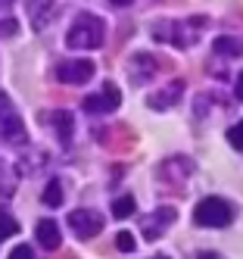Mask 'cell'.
Instances as JSON below:
<instances>
[{
    "mask_svg": "<svg viewBox=\"0 0 243 259\" xmlns=\"http://www.w3.org/2000/svg\"><path fill=\"white\" fill-rule=\"evenodd\" d=\"M103 34H106V28L97 16H78L66 34V44L72 50H97V47H103Z\"/></svg>",
    "mask_w": 243,
    "mask_h": 259,
    "instance_id": "obj_1",
    "label": "cell"
},
{
    "mask_svg": "<svg viewBox=\"0 0 243 259\" xmlns=\"http://www.w3.org/2000/svg\"><path fill=\"white\" fill-rule=\"evenodd\" d=\"M231 219H234V209L221 197H206L193 209V222L200 228H224V225H231Z\"/></svg>",
    "mask_w": 243,
    "mask_h": 259,
    "instance_id": "obj_2",
    "label": "cell"
},
{
    "mask_svg": "<svg viewBox=\"0 0 243 259\" xmlns=\"http://www.w3.org/2000/svg\"><path fill=\"white\" fill-rule=\"evenodd\" d=\"M93 66L90 60H69V63H60L56 66V78L66 81V84H84L93 78Z\"/></svg>",
    "mask_w": 243,
    "mask_h": 259,
    "instance_id": "obj_3",
    "label": "cell"
},
{
    "mask_svg": "<svg viewBox=\"0 0 243 259\" xmlns=\"http://www.w3.org/2000/svg\"><path fill=\"white\" fill-rule=\"evenodd\" d=\"M69 225L78 237H97L103 231V215L93 212V209H75L69 215Z\"/></svg>",
    "mask_w": 243,
    "mask_h": 259,
    "instance_id": "obj_4",
    "label": "cell"
},
{
    "mask_svg": "<svg viewBox=\"0 0 243 259\" xmlns=\"http://www.w3.org/2000/svg\"><path fill=\"white\" fill-rule=\"evenodd\" d=\"M119 103H122L119 88L112 84V81H106L100 94H90V97H84V103H81V106L87 109V113H112V109H116Z\"/></svg>",
    "mask_w": 243,
    "mask_h": 259,
    "instance_id": "obj_5",
    "label": "cell"
},
{
    "mask_svg": "<svg viewBox=\"0 0 243 259\" xmlns=\"http://www.w3.org/2000/svg\"><path fill=\"white\" fill-rule=\"evenodd\" d=\"M34 237H37V244H41L44 250H56V247L63 244V237H60V225H56L53 219H41V222H37Z\"/></svg>",
    "mask_w": 243,
    "mask_h": 259,
    "instance_id": "obj_6",
    "label": "cell"
},
{
    "mask_svg": "<svg viewBox=\"0 0 243 259\" xmlns=\"http://www.w3.org/2000/svg\"><path fill=\"white\" fill-rule=\"evenodd\" d=\"M0 138H4L7 144H25V125L19 116H7V119H0Z\"/></svg>",
    "mask_w": 243,
    "mask_h": 259,
    "instance_id": "obj_7",
    "label": "cell"
},
{
    "mask_svg": "<svg viewBox=\"0 0 243 259\" xmlns=\"http://www.w3.org/2000/svg\"><path fill=\"white\" fill-rule=\"evenodd\" d=\"M212 50L221 53V57H240V53H243V44H240L237 38H228V34H221V38L212 41Z\"/></svg>",
    "mask_w": 243,
    "mask_h": 259,
    "instance_id": "obj_8",
    "label": "cell"
},
{
    "mask_svg": "<svg viewBox=\"0 0 243 259\" xmlns=\"http://www.w3.org/2000/svg\"><path fill=\"white\" fill-rule=\"evenodd\" d=\"M178 91H181V84H172L168 91H159V94H150V106L153 109H165V106H172V103H178Z\"/></svg>",
    "mask_w": 243,
    "mask_h": 259,
    "instance_id": "obj_9",
    "label": "cell"
},
{
    "mask_svg": "<svg viewBox=\"0 0 243 259\" xmlns=\"http://www.w3.org/2000/svg\"><path fill=\"white\" fill-rule=\"evenodd\" d=\"M44 206H50V209H56V206H63V184L60 181H47V188H44Z\"/></svg>",
    "mask_w": 243,
    "mask_h": 259,
    "instance_id": "obj_10",
    "label": "cell"
},
{
    "mask_svg": "<svg viewBox=\"0 0 243 259\" xmlns=\"http://www.w3.org/2000/svg\"><path fill=\"white\" fill-rule=\"evenodd\" d=\"M50 122H53L56 132H60V138H63V141H69V135H72V113L60 109V113H53V116H50Z\"/></svg>",
    "mask_w": 243,
    "mask_h": 259,
    "instance_id": "obj_11",
    "label": "cell"
},
{
    "mask_svg": "<svg viewBox=\"0 0 243 259\" xmlns=\"http://www.w3.org/2000/svg\"><path fill=\"white\" fill-rule=\"evenodd\" d=\"M13 191H16V175L0 162V197H10Z\"/></svg>",
    "mask_w": 243,
    "mask_h": 259,
    "instance_id": "obj_12",
    "label": "cell"
},
{
    "mask_svg": "<svg viewBox=\"0 0 243 259\" xmlns=\"http://www.w3.org/2000/svg\"><path fill=\"white\" fill-rule=\"evenodd\" d=\"M131 212H134V197H119L112 203V215L116 219H128Z\"/></svg>",
    "mask_w": 243,
    "mask_h": 259,
    "instance_id": "obj_13",
    "label": "cell"
},
{
    "mask_svg": "<svg viewBox=\"0 0 243 259\" xmlns=\"http://www.w3.org/2000/svg\"><path fill=\"white\" fill-rule=\"evenodd\" d=\"M19 231V222L10 215V212H0V240H7Z\"/></svg>",
    "mask_w": 243,
    "mask_h": 259,
    "instance_id": "obj_14",
    "label": "cell"
},
{
    "mask_svg": "<svg viewBox=\"0 0 243 259\" xmlns=\"http://www.w3.org/2000/svg\"><path fill=\"white\" fill-rule=\"evenodd\" d=\"M116 247H119L122 253H131V250L137 247V244H134V234H131V231H119V234H116Z\"/></svg>",
    "mask_w": 243,
    "mask_h": 259,
    "instance_id": "obj_15",
    "label": "cell"
},
{
    "mask_svg": "<svg viewBox=\"0 0 243 259\" xmlns=\"http://www.w3.org/2000/svg\"><path fill=\"white\" fill-rule=\"evenodd\" d=\"M228 144L234 147V150H243V122L234 125V128H228Z\"/></svg>",
    "mask_w": 243,
    "mask_h": 259,
    "instance_id": "obj_16",
    "label": "cell"
},
{
    "mask_svg": "<svg viewBox=\"0 0 243 259\" xmlns=\"http://www.w3.org/2000/svg\"><path fill=\"white\" fill-rule=\"evenodd\" d=\"M10 259H34V253H31V247H28V244H19V247L10 253Z\"/></svg>",
    "mask_w": 243,
    "mask_h": 259,
    "instance_id": "obj_17",
    "label": "cell"
},
{
    "mask_svg": "<svg viewBox=\"0 0 243 259\" xmlns=\"http://www.w3.org/2000/svg\"><path fill=\"white\" fill-rule=\"evenodd\" d=\"M0 34H16V19H10V16H0Z\"/></svg>",
    "mask_w": 243,
    "mask_h": 259,
    "instance_id": "obj_18",
    "label": "cell"
},
{
    "mask_svg": "<svg viewBox=\"0 0 243 259\" xmlns=\"http://www.w3.org/2000/svg\"><path fill=\"white\" fill-rule=\"evenodd\" d=\"M13 113V103H10V97L7 94H0V119H7Z\"/></svg>",
    "mask_w": 243,
    "mask_h": 259,
    "instance_id": "obj_19",
    "label": "cell"
},
{
    "mask_svg": "<svg viewBox=\"0 0 243 259\" xmlns=\"http://www.w3.org/2000/svg\"><path fill=\"white\" fill-rule=\"evenodd\" d=\"M234 94H237V100H243V72L237 75V84H234Z\"/></svg>",
    "mask_w": 243,
    "mask_h": 259,
    "instance_id": "obj_20",
    "label": "cell"
},
{
    "mask_svg": "<svg viewBox=\"0 0 243 259\" xmlns=\"http://www.w3.org/2000/svg\"><path fill=\"white\" fill-rule=\"evenodd\" d=\"M112 7H128V4H134V0H109Z\"/></svg>",
    "mask_w": 243,
    "mask_h": 259,
    "instance_id": "obj_21",
    "label": "cell"
},
{
    "mask_svg": "<svg viewBox=\"0 0 243 259\" xmlns=\"http://www.w3.org/2000/svg\"><path fill=\"white\" fill-rule=\"evenodd\" d=\"M10 7H13V0H0V13H7Z\"/></svg>",
    "mask_w": 243,
    "mask_h": 259,
    "instance_id": "obj_22",
    "label": "cell"
},
{
    "mask_svg": "<svg viewBox=\"0 0 243 259\" xmlns=\"http://www.w3.org/2000/svg\"><path fill=\"white\" fill-rule=\"evenodd\" d=\"M200 259H218V256H212V253H200Z\"/></svg>",
    "mask_w": 243,
    "mask_h": 259,
    "instance_id": "obj_23",
    "label": "cell"
},
{
    "mask_svg": "<svg viewBox=\"0 0 243 259\" xmlns=\"http://www.w3.org/2000/svg\"><path fill=\"white\" fill-rule=\"evenodd\" d=\"M153 259H168V256H153Z\"/></svg>",
    "mask_w": 243,
    "mask_h": 259,
    "instance_id": "obj_24",
    "label": "cell"
}]
</instances>
